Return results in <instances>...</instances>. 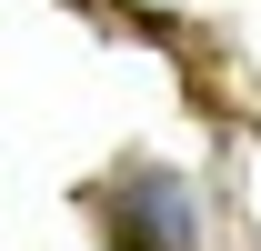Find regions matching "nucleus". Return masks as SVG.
I'll use <instances>...</instances> for the list:
<instances>
[{
  "instance_id": "f257e3e1",
  "label": "nucleus",
  "mask_w": 261,
  "mask_h": 251,
  "mask_svg": "<svg viewBox=\"0 0 261 251\" xmlns=\"http://www.w3.org/2000/svg\"><path fill=\"white\" fill-rule=\"evenodd\" d=\"M111 241L121 251H191V201H181V181H130L121 211H111Z\"/></svg>"
}]
</instances>
